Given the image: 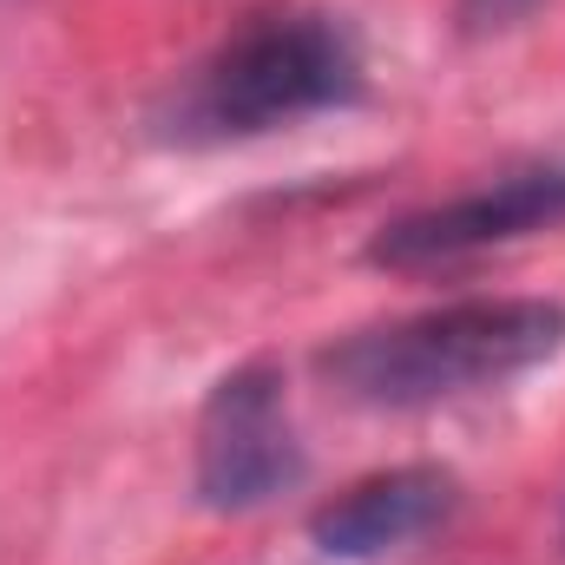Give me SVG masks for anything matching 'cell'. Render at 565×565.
Instances as JSON below:
<instances>
[{"label": "cell", "instance_id": "cell-1", "mask_svg": "<svg viewBox=\"0 0 565 565\" xmlns=\"http://www.w3.org/2000/svg\"><path fill=\"white\" fill-rule=\"evenodd\" d=\"M565 349V302L546 296H473L335 335L316 369L362 408H434L473 388H500Z\"/></svg>", "mask_w": 565, "mask_h": 565}, {"label": "cell", "instance_id": "cell-2", "mask_svg": "<svg viewBox=\"0 0 565 565\" xmlns=\"http://www.w3.org/2000/svg\"><path fill=\"white\" fill-rule=\"evenodd\" d=\"M362 99V46L335 13L282 7L237 26L217 53H204L171 106L158 113V132L178 145H231L264 139L277 126L342 113Z\"/></svg>", "mask_w": 565, "mask_h": 565}, {"label": "cell", "instance_id": "cell-3", "mask_svg": "<svg viewBox=\"0 0 565 565\" xmlns=\"http://www.w3.org/2000/svg\"><path fill=\"white\" fill-rule=\"evenodd\" d=\"M302 473L309 460L289 427L282 375L270 362L231 369L198 415V467H191L198 500L211 513H257L282 493H296Z\"/></svg>", "mask_w": 565, "mask_h": 565}, {"label": "cell", "instance_id": "cell-4", "mask_svg": "<svg viewBox=\"0 0 565 565\" xmlns=\"http://www.w3.org/2000/svg\"><path fill=\"white\" fill-rule=\"evenodd\" d=\"M565 224V164H526L507 171L480 191H460L447 204L408 211L395 224H382L369 237V264L375 270H434V264H460L473 250L533 237V231H559Z\"/></svg>", "mask_w": 565, "mask_h": 565}, {"label": "cell", "instance_id": "cell-5", "mask_svg": "<svg viewBox=\"0 0 565 565\" xmlns=\"http://www.w3.org/2000/svg\"><path fill=\"white\" fill-rule=\"evenodd\" d=\"M460 507V480L447 467H388L375 480H355L349 493H335L329 507L309 513V540L316 553L342 565L382 559L427 540L434 526H447V513Z\"/></svg>", "mask_w": 565, "mask_h": 565}, {"label": "cell", "instance_id": "cell-6", "mask_svg": "<svg viewBox=\"0 0 565 565\" xmlns=\"http://www.w3.org/2000/svg\"><path fill=\"white\" fill-rule=\"evenodd\" d=\"M540 7H546V0H454V13H460V33H467V40L513 33V26H526Z\"/></svg>", "mask_w": 565, "mask_h": 565}]
</instances>
